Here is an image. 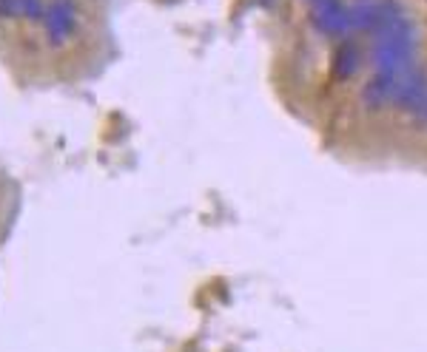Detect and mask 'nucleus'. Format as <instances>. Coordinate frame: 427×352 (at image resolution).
<instances>
[{"label": "nucleus", "mask_w": 427, "mask_h": 352, "mask_svg": "<svg viewBox=\"0 0 427 352\" xmlns=\"http://www.w3.org/2000/svg\"><path fill=\"white\" fill-rule=\"evenodd\" d=\"M382 23H384L382 0H356V6L351 9V26H354V29L373 34Z\"/></svg>", "instance_id": "nucleus-5"}, {"label": "nucleus", "mask_w": 427, "mask_h": 352, "mask_svg": "<svg viewBox=\"0 0 427 352\" xmlns=\"http://www.w3.org/2000/svg\"><path fill=\"white\" fill-rule=\"evenodd\" d=\"M393 85H396V74H388V71H376L365 88H362V103L368 108H382L384 103H391L393 97Z\"/></svg>", "instance_id": "nucleus-4"}, {"label": "nucleus", "mask_w": 427, "mask_h": 352, "mask_svg": "<svg viewBox=\"0 0 427 352\" xmlns=\"http://www.w3.org/2000/svg\"><path fill=\"white\" fill-rule=\"evenodd\" d=\"M311 23L325 37H345L351 26V9L342 0H311Z\"/></svg>", "instance_id": "nucleus-1"}, {"label": "nucleus", "mask_w": 427, "mask_h": 352, "mask_svg": "<svg viewBox=\"0 0 427 352\" xmlns=\"http://www.w3.org/2000/svg\"><path fill=\"white\" fill-rule=\"evenodd\" d=\"M416 114H419V117H421V119H427V103H424V105H421V108H419V111H416Z\"/></svg>", "instance_id": "nucleus-9"}, {"label": "nucleus", "mask_w": 427, "mask_h": 352, "mask_svg": "<svg viewBox=\"0 0 427 352\" xmlns=\"http://www.w3.org/2000/svg\"><path fill=\"white\" fill-rule=\"evenodd\" d=\"M391 103L399 105V108H407V111H419L427 103V74L413 68V66L399 71Z\"/></svg>", "instance_id": "nucleus-2"}, {"label": "nucleus", "mask_w": 427, "mask_h": 352, "mask_svg": "<svg viewBox=\"0 0 427 352\" xmlns=\"http://www.w3.org/2000/svg\"><path fill=\"white\" fill-rule=\"evenodd\" d=\"M0 15H6V17L20 15V9H18V0H0Z\"/></svg>", "instance_id": "nucleus-8"}, {"label": "nucleus", "mask_w": 427, "mask_h": 352, "mask_svg": "<svg viewBox=\"0 0 427 352\" xmlns=\"http://www.w3.org/2000/svg\"><path fill=\"white\" fill-rule=\"evenodd\" d=\"M253 3H260V6H274V0H253Z\"/></svg>", "instance_id": "nucleus-10"}, {"label": "nucleus", "mask_w": 427, "mask_h": 352, "mask_svg": "<svg viewBox=\"0 0 427 352\" xmlns=\"http://www.w3.org/2000/svg\"><path fill=\"white\" fill-rule=\"evenodd\" d=\"M18 9L29 20H43V17H46V9L49 6H43V0H18Z\"/></svg>", "instance_id": "nucleus-7"}, {"label": "nucleus", "mask_w": 427, "mask_h": 352, "mask_svg": "<svg viewBox=\"0 0 427 352\" xmlns=\"http://www.w3.org/2000/svg\"><path fill=\"white\" fill-rule=\"evenodd\" d=\"M43 23H46V34H49V40L55 43V46H60V43H63L66 37L74 34V26H77L71 3H69V0H55V3H49Z\"/></svg>", "instance_id": "nucleus-3"}, {"label": "nucleus", "mask_w": 427, "mask_h": 352, "mask_svg": "<svg viewBox=\"0 0 427 352\" xmlns=\"http://www.w3.org/2000/svg\"><path fill=\"white\" fill-rule=\"evenodd\" d=\"M362 66V54H359V46L356 43H342V46L333 52V60H330V68H333V77L336 80H351Z\"/></svg>", "instance_id": "nucleus-6"}]
</instances>
